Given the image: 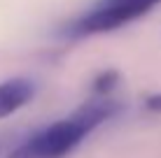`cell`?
<instances>
[{"instance_id": "obj_4", "label": "cell", "mask_w": 161, "mask_h": 158, "mask_svg": "<svg viewBox=\"0 0 161 158\" xmlns=\"http://www.w3.org/2000/svg\"><path fill=\"white\" fill-rule=\"evenodd\" d=\"M117 81V74L114 72H103L101 77H98V81H96V91H101V93H108L110 91V86Z\"/></svg>"}, {"instance_id": "obj_5", "label": "cell", "mask_w": 161, "mask_h": 158, "mask_svg": "<svg viewBox=\"0 0 161 158\" xmlns=\"http://www.w3.org/2000/svg\"><path fill=\"white\" fill-rule=\"evenodd\" d=\"M147 107H149V110H154V112H159V110H161V98H159V95H152V98L147 100Z\"/></svg>"}, {"instance_id": "obj_3", "label": "cell", "mask_w": 161, "mask_h": 158, "mask_svg": "<svg viewBox=\"0 0 161 158\" xmlns=\"http://www.w3.org/2000/svg\"><path fill=\"white\" fill-rule=\"evenodd\" d=\"M35 95V84L26 77H12L0 81V119L16 114Z\"/></svg>"}, {"instance_id": "obj_1", "label": "cell", "mask_w": 161, "mask_h": 158, "mask_svg": "<svg viewBox=\"0 0 161 158\" xmlns=\"http://www.w3.org/2000/svg\"><path fill=\"white\" fill-rule=\"evenodd\" d=\"M117 112V105L110 100H91L75 110L68 119L49 123L26 137L19 146L9 151L7 158H65L91 135V130L108 121Z\"/></svg>"}, {"instance_id": "obj_2", "label": "cell", "mask_w": 161, "mask_h": 158, "mask_svg": "<svg viewBox=\"0 0 161 158\" xmlns=\"http://www.w3.org/2000/svg\"><path fill=\"white\" fill-rule=\"evenodd\" d=\"M159 3L161 0H101L93 9H89L73 23V33L75 35H98V33L117 30L136 21L138 16L147 14Z\"/></svg>"}, {"instance_id": "obj_6", "label": "cell", "mask_w": 161, "mask_h": 158, "mask_svg": "<svg viewBox=\"0 0 161 158\" xmlns=\"http://www.w3.org/2000/svg\"><path fill=\"white\" fill-rule=\"evenodd\" d=\"M0 146H3V144H0Z\"/></svg>"}]
</instances>
